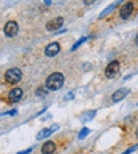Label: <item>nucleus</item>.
Masks as SVG:
<instances>
[{
	"label": "nucleus",
	"instance_id": "f8f14e48",
	"mask_svg": "<svg viewBox=\"0 0 138 154\" xmlns=\"http://www.w3.org/2000/svg\"><path fill=\"white\" fill-rule=\"evenodd\" d=\"M54 150H56V145L52 141H47L43 145V147H41V153L43 154H53Z\"/></svg>",
	"mask_w": 138,
	"mask_h": 154
},
{
	"label": "nucleus",
	"instance_id": "dca6fc26",
	"mask_svg": "<svg viewBox=\"0 0 138 154\" xmlns=\"http://www.w3.org/2000/svg\"><path fill=\"white\" fill-rule=\"evenodd\" d=\"M36 96H41V97H45V96H47V91H43V89H37V91H36Z\"/></svg>",
	"mask_w": 138,
	"mask_h": 154
},
{
	"label": "nucleus",
	"instance_id": "6ab92c4d",
	"mask_svg": "<svg viewBox=\"0 0 138 154\" xmlns=\"http://www.w3.org/2000/svg\"><path fill=\"white\" fill-rule=\"evenodd\" d=\"M97 0H84V3L86 5H90V4H93V3H96Z\"/></svg>",
	"mask_w": 138,
	"mask_h": 154
},
{
	"label": "nucleus",
	"instance_id": "f257e3e1",
	"mask_svg": "<svg viewBox=\"0 0 138 154\" xmlns=\"http://www.w3.org/2000/svg\"><path fill=\"white\" fill-rule=\"evenodd\" d=\"M64 82H65V77H64L63 73L54 72L52 75L48 76L45 85H47L48 91H59V89L63 88Z\"/></svg>",
	"mask_w": 138,
	"mask_h": 154
},
{
	"label": "nucleus",
	"instance_id": "0eeeda50",
	"mask_svg": "<svg viewBox=\"0 0 138 154\" xmlns=\"http://www.w3.org/2000/svg\"><path fill=\"white\" fill-rule=\"evenodd\" d=\"M57 129H59V125H57V124L52 125V126H51V128H45V129H43V130L40 131V133L37 134V136H36V138H37V140L47 138L48 136H51V134H52V133H54V131H56Z\"/></svg>",
	"mask_w": 138,
	"mask_h": 154
},
{
	"label": "nucleus",
	"instance_id": "2eb2a0df",
	"mask_svg": "<svg viewBox=\"0 0 138 154\" xmlns=\"http://www.w3.org/2000/svg\"><path fill=\"white\" fill-rule=\"evenodd\" d=\"M90 133V130L88 129V128H84V129H81V131H80V134H78V138L80 140H82V138H85L88 134Z\"/></svg>",
	"mask_w": 138,
	"mask_h": 154
},
{
	"label": "nucleus",
	"instance_id": "423d86ee",
	"mask_svg": "<svg viewBox=\"0 0 138 154\" xmlns=\"http://www.w3.org/2000/svg\"><path fill=\"white\" fill-rule=\"evenodd\" d=\"M133 9H134V4L131 2L129 3H125V4L121 7L120 9V16H121V19H129L130 17V15L133 14Z\"/></svg>",
	"mask_w": 138,
	"mask_h": 154
},
{
	"label": "nucleus",
	"instance_id": "20e7f679",
	"mask_svg": "<svg viewBox=\"0 0 138 154\" xmlns=\"http://www.w3.org/2000/svg\"><path fill=\"white\" fill-rule=\"evenodd\" d=\"M118 72H120V63L112 61V63H109V65L106 66V69H105V76H106L108 79H114V77L118 75Z\"/></svg>",
	"mask_w": 138,
	"mask_h": 154
},
{
	"label": "nucleus",
	"instance_id": "412c9836",
	"mask_svg": "<svg viewBox=\"0 0 138 154\" xmlns=\"http://www.w3.org/2000/svg\"><path fill=\"white\" fill-rule=\"evenodd\" d=\"M16 113H17V112H16V110H11V112H7V113H4V114H9V116H15Z\"/></svg>",
	"mask_w": 138,
	"mask_h": 154
},
{
	"label": "nucleus",
	"instance_id": "f03ea898",
	"mask_svg": "<svg viewBox=\"0 0 138 154\" xmlns=\"http://www.w3.org/2000/svg\"><path fill=\"white\" fill-rule=\"evenodd\" d=\"M5 81L9 84H17L21 79H23V72L19 68H11L5 72Z\"/></svg>",
	"mask_w": 138,
	"mask_h": 154
},
{
	"label": "nucleus",
	"instance_id": "a211bd4d",
	"mask_svg": "<svg viewBox=\"0 0 138 154\" xmlns=\"http://www.w3.org/2000/svg\"><path fill=\"white\" fill-rule=\"evenodd\" d=\"M32 147H29V149H27V150H23V152H20V153H17V154H29L31 152H32Z\"/></svg>",
	"mask_w": 138,
	"mask_h": 154
},
{
	"label": "nucleus",
	"instance_id": "4468645a",
	"mask_svg": "<svg viewBox=\"0 0 138 154\" xmlns=\"http://www.w3.org/2000/svg\"><path fill=\"white\" fill-rule=\"evenodd\" d=\"M89 38H90V37H89V36L81 37V38H80V40H78V41H77V43L75 44V45H73V47H72V51H76V49H77V48H78L80 45H81V44H84V43H85V41H88V40H89Z\"/></svg>",
	"mask_w": 138,
	"mask_h": 154
},
{
	"label": "nucleus",
	"instance_id": "1a4fd4ad",
	"mask_svg": "<svg viewBox=\"0 0 138 154\" xmlns=\"http://www.w3.org/2000/svg\"><path fill=\"white\" fill-rule=\"evenodd\" d=\"M23 97V91L21 88H14L8 94V98L11 102H19Z\"/></svg>",
	"mask_w": 138,
	"mask_h": 154
},
{
	"label": "nucleus",
	"instance_id": "f3484780",
	"mask_svg": "<svg viewBox=\"0 0 138 154\" xmlns=\"http://www.w3.org/2000/svg\"><path fill=\"white\" fill-rule=\"evenodd\" d=\"M137 149H138V145H136V146H131L130 149H127L126 152H125V153H122V154H131V153L134 152V150H137Z\"/></svg>",
	"mask_w": 138,
	"mask_h": 154
},
{
	"label": "nucleus",
	"instance_id": "aec40b11",
	"mask_svg": "<svg viewBox=\"0 0 138 154\" xmlns=\"http://www.w3.org/2000/svg\"><path fill=\"white\" fill-rule=\"evenodd\" d=\"M73 97H75V94H73V93H68V94H66V100H70V98H73Z\"/></svg>",
	"mask_w": 138,
	"mask_h": 154
},
{
	"label": "nucleus",
	"instance_id": "7ed1b4c3",
	"mask_svg": "<svg viewBox=\"0 0 138 154\" xmlns=\"http://www.w3.org/2000/svg\"><path fill=\"white\" fill-rule=\"evenodd\" d=\"M19 32V24L14 20H9L7 24L4 25V33L7 37H15Z\"/></svg>",
	"mask_w": 138,
	"mask_h": 154
},
{
	"label": "nucleus",
	"instance_id": "9d476101",
	"mask_svg": "<svg viewBox=\"0 0 138 154\" xmlns=\"http://www.w3.org/2000/svg\"><path fill=\"white\" fill-rule=\"evenodd\" d=\"M127 94H129V89H126V88H120V89H117V91L113 93L112 98H113L114 102H117V101H121L122 98H125Z\"/></svg>",
	"mask_w": 138,
	"mask_h": 154
},
{
	"label": "nucleus",
	"instance_id": "39448f33",
	"mask_svg": "<svg viewBox=\"0 0 138 154\" xmlns=\"http://www.w3.org/2000/svg\"><path fill=\"white\" fill-rule=\"evenodd\" d=\"M64 24V19L61 17V16H59V17H54L52 19V20H49L47 23V29L53 32V31H57L59 28H61Z\"/></svg>",
	"mask_w": 138,
	"mask_h": 154
},
{
	"label": "nucleus",
	"instance_id": "5701e85b",
	"mask_svg": "<svg viewBox=\"0 0 138 154\" xmlns=\"http://www.w3.org/2000/svg\"><path fill=\"white\" fill-rule=\"evenodd\" d=\"M134 43H136V44H137V45H138V35H137V36H136V38H134Z\"/></svg>",
	"mask_w": 138,
	"mask_h": 154
},
{
	"label": "nucleus",
	"instance_id": "6e6552de",
	"mask_svg": "<svg viewBox=\"0 0 138 154\" xmlns=\"http://www.w3.org/2000/svg\"><path fill=\"white\" fill-rule=\"evenodd\" d=\"M60 52V44L59 43H51L45 48V54L48 57H53Z\"/></svg>",
	"mask_w": 138,
	"mask_h": 154
},
{
	"label": "nucleus",
	"instance_id": "9b49d317",
	"mask_svg": "<svg viewBox=\"0 0 138 154\" xmlns=\"http://www.w3.org/2000/svg\"><path fill=\"white\" fill-rule=\"evenodd\" d=\"M120 3H122V0H117V2L112 3L110 5H108V7H106V8L104 9V11L101 12V14H100V16H98V17H100V19H102V17H105V16H106V15H109V14H110V12H113L114 9L117 8L118 5H120Z\"/></svg>",
	"mask_w": 138,
	"mask_h": 154
},
{
	"label": "nucleus",
	"instance_id": "ddd939ff",
	"mask_svg": "<svg viewBox=\"0 0 138 154\" xmlns=\"http://www.w3.org/2000/svg\"><path fill=\"white\" fill-rule=\"evenodd\" d=\"M94 116H96V110H89V112H85L84 114H81V121L82 122H86V121H90L94 118Z\"/></svg>",
	"mask_w": 138,
	"mask_h": 154
},
{
	"label": "nucleus",
	"instance_id": "4be33fe9",
	"mask_svg": "<svg viewBox=\"0 0 138 154\" xmlns=\"http://www.w3.org/2000/svg\"><path fill=\"white\" fill-rule=\"evenodd\" d=\"M44 2H45L47 5H51V4H52V0H44Z\"/></svg>",
	"mask_w": 138,
	"mask_h": 154
}]
</instances>
